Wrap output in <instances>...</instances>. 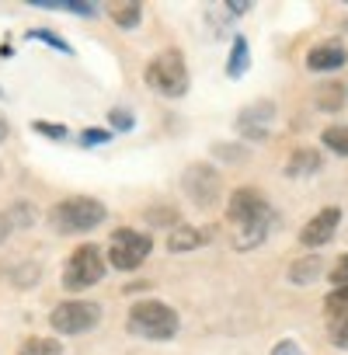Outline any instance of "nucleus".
I'll return each instance as SVG.
<instances>
[{
	"mask_svg": "<svg viewBox=\"0 0 348 355\" xmlns=\"http://www.w3.org/2000/svg\"><path fill=\"white\" fill-rule=\"evenodd\" d=\"M25 35H28V39H39V42H46V46H53V49L67 53V56L73 53V49H70V42H67V39H60L56 32H46V28H32V32H25Z\"/></svg>",
	"mask_w": 348,
	"mask_h": 355,
	"instance_id": "nucleus-20",
	"label": "nucleus"
},
{
	"mask_svg": "<svg viewBox=\"0 0 348 355\" xmlns=\"http://www.w3.org/2000/svg\"><path fill=\"white\" fill-rule=\"evenodd\" d=\"M331 341H334L338 348H348V317H341V320L331 327Z\"/></svg>",
	"mask_w": 348,
	"mask_h": 355,
	"instance_id": "nucleus-26",
	"label": "nucleus"
},
{
	"mask_svg": "<svg viewBox=\"0 0 348 355\" xmlns=\"http://www.w3.org/2000/svg\"><path fill=\"white\" fill-rule=\"evenodd\" d=\"M202 244H206V230H199V227H174V234L167 237V251H174V254L195 251Z\"/></svg>",
	"mask_w": 348,
	"mask_h": 355,
	"instance_id": "nucleus-12",
	"label": "nucleus"
},
{
	"mask_svg": "<svg viewBox=\"0 0 348 355\" xmlns=\"http://www.w3.org/2000/svg\"><path fill=\"white\" fill-rule=\"evenodd\" d=\"M338 227H341V209L338 206H327V209H320L317 216L306 220V227L299 230V244L303 248H324L338 234Z\"/></svg>",
	"mask_w": 348,
	"mask_h": 355,
	"instance_id": "nucleus-9",
	"label": "nucleus"
},
{
	"mask_svg": "<svg viewBox=\"0 0 348 355\" xmlns=\"http://www.w3.org/2000/svg\"><path fill=\"white\" fill-rule=\"evenodd\" d=\"M15 230V220H11V213H0V244L8 241V234Z\"/></svg>",
	"mask_w": 348,
	"mask_h": 355,
	"instance_id": "nucleus-30",
	"label": "nucleus"
},
{
	"mask_svg": "<svg viewBox=\"0 0 348 355\" xmlns=\"http://www.w3.org/2000/svg\"><path fill=\"white\" fill-rule=\"evenodd\" d=\"M247 53H251V49H247V39H244V35H237V39H234V49H230L227 77H234V80H237V77L247 70Z\"/></svg>",
	"mask_w": 348,
	"mask_h": 355,
	"instance_id": "nucleus-16",
	"label": "nucleus"
},
{
	"mask_svg": "<svg viewBox=\"0 0 348 355\" xmlns=\"http://www.w3.org/2000/svg\"><path fill=\"white\" fill-rule=\"evenodd\" d=\"M182 189H185V196H189L199 209H213V206L223 199V178H220V171L209 167V164H192V167H185V174H182Z\"/></svg>",
	"mask_w": 348,
	"mask_h": 355,
	"instance_id": "nucleus-7",
	"label": "nucleus"
},
{
	"mask_svg": "<svg viewBox=\"0 0 348 355\" xmlns=\"http://www.w3.org/2000/svg\"><path fill=\"white\" fill-rule=\"evenodd\" d=\"M320 275H327V272H324V261H320L317 254L299 258V261L289 265V282H296V286H310V282L320 279Z\"/></svg>",
	"mask_w": 348,
	"mask_h": 355,
	"instance_id": "nucleus-14",
	"label": "nucleus"
},
{
	"mask_svg": "<svg viewBox=\"0 0 348 355\" xmlns=\"http://www.w3.org/2000/svg\"><path fill=\"white\" fill-rule=\"evenodd\" d=\"M320 164H324V160H320V153L306 146V150H296V153L289 157L286 174H289V178H306V174H317V171H320Z\"/></svg>",
	"mask_w": 348,
	"mask_h": 355,
	"instance_id": "nucleus-13",
	"label": "nucleus"
},
{
	"mask_svg": "<svg viewBox=\"0 0 348 355\" xmlns=\"http://www.w3.org/2000/svg\"><path fill=\"white\" fill-rule=\"evenodd\" d=\"M324 313L327 317H348V286H338V289H331V296L324 300Z\"/></svg>",
	"mask_w": 348,
	"mask_h": 355,
	"instance_id": "nucleus-19",
	"label": "nucleus"
},
{
	"mask_svg": "<svg viewBox=\"0 0 348 355\" xmlns=\"http://www.w3.org/2000/svg\"><path fill=\"white\" fill-rule=\"evenodd\" d=\"M105 216H108L105 202H98L91 196H70V199L53 206L49 223H53L56 234H87V230L101 227Z\"/></svg>",
	"mask_w": 348,
	"mask_h": 355,
	"instance_id": "nucleus-3",
	"label": "nucleus"
},
{
	"mask_svg": "<svg viewBox=\"0 0 348 355\" xmlns=\"http://www.w3.org/2000/svg\"><path fill=\"white\" fill-rule=\"evenodd\" d=\"M272 206L268 199L254 189V185H244L230 196L227 202V220H230V230H234V248L241 251H251L258 244H265L268 230H272Z\"/></svg>",
	"mask_w": 348,
	"mask_h": 355,
	"instance_id": "nucleus-1",
	"label": "nucleus"
},
{
	"mask_svg": "<svg viewBox=\"0 0 348 355\" xmlns=\"http://www.w3.org/2000/svg\"><path fill=\"white\" fill-rule=\"evenodd\" d=\"M272 115H275L272 101H258V105H251V108H244V112L237 115V132L247 136V139H265Z\"/></svg>",
	"mask_w": 348,
	"mask_h": 355,
	"instance_id": "nucleus-10",
	"label": "nucleus"
},
{
	"mask_svg": "<svg viewBox=\"0 0 348 355\" xmlns=\"http://www.w3.org/2000/svg\"><path fill=\"white\" fill-rule=\"evenodd\" d=\"M98 320H101V306L91 300H70L49 313V324L56 334H84V331L98 327Z\"/></svg>",
	"mask_w": 348,
	"mask_h": 355,
	"instance_id": "nucleus-8",
	"label": "nucleus"
},
{
	"mask_svg": "<svg viewBox=\"0 0 348 355\" xmlns=\"http://www.w3.org/2000/svg\"><path fill=\"white\" fill-rule=\"evenodd\" d=\"M272 355H303V348H299L293 338H286V341H279V345L272 348Z\"/></svg>",
	"mask_w": 348,
	"mask_h": 355,
	"instance_id": "nucleus-28",
	"label": "nucleus"
},
{
	"mask_svg": "<svg viewBox=\"0 0 348 355\" xmlns=\"http://www.w3.org/2000/svg\"><path fill=\"white\" fill-rule=\"evenodd\" d=\"M35 132H42V136H49V139H67V125H60V122H46V119L35 122Z\"/></svg>",
	"mask_w": 348,
	"mask_h": 355,
	"instance_id": "nucleus-22",
	"label": "nucleus"
},
{
	"mask_svg": "<svg viewBox=\"0 0 348 355\" xmlns=\"http://www.w3.org/2000/svg\"><path fill=\"white\" fill-rule=\"evenodd\" d=\"M150 251H153V241H150L146 234L132 230V227H119V230L112 234V241H108V261H112V268H119V272L139 268V265L150 258Z\"/></svg>",
	"mask_w": 348,
	"mask_h": 355,
	"instance_id": "nucleus-6",
	"label": "nucleus"
},
{
	"mask_svg": "<svg viewBox=\"0 0 348 355\" xmlns=\"http://www.w3.org/2000/svg\"><path fill=\"white\" fill-rule=\"evenodd\" d=\"M227 11H230V15H247L251 4H244V0H234V4H227Z\"/></svg>",
	"mask_w": 348,
	"mask_h": 355,
	"instance_id": "nucleus-31",
	"label": "nucleus"
},
{
	"mask_svg": "<svg viewBox=\"0 0 348 355\" xmlns=\"http://www.w3.org/2000/svg\"><path fill=\"white\" fill-rule=\"evenodd\" d=\"M18 355H63V345L56 338H28L21 341Z\"/></svg>",
	"mask_w": 348,
	"mask_h": 355,
	"instance_id": "nucleus-18",
	"label": "nucleus"
},
{
	"mask_svg": "<svg viewBox=\"0 0 348 355\" xmlns=\"http://www.w3.org/2000/svg\"><path fill=\"white\" fill-rule=\"evenodd\" d=\"M108 122H112L115 129H122V132L132 129V115H129V112H108Z\"/></svg>",
	"mask_w": 348,
	"mask_h": 355,
	"instance_id": "nucleus-27",
	"label": "nucleus"
},
{
	"mask_svg": "<svg viewBox=\"0 0 348 355\" xmlns=\"http://www.w3.org/2000/svg\"><path fill=\"white\" fill-rule=\"evenodd\" d=\"M143 80H146V87L157 91L160 98H182V94L189 91V67H185L182 49H160V53L146 63Z\"/></svg>",
	"mask_w": 348,
	"mask_h": 355,
	"instance_id": "nucleus-4",
	"label": "nucleus"
},
{
	"mask_svg": "<svg viewBox=\"0 0 348 355\" xmlns=\"http://www.w3.org/2000/svg\"><path fill=\"white\" fill-rule=\"evenodd\" d=\"M105 279V258L94 244H80L73 248V254L63 265V289L70 293H84L91 286H98Z\"/></svg>",
	"mask_w": 348,
	"mask_h": 355,
	"instance_id": "nucleus-5",
	"label": "nucleus"
},
{
	"mask_svg": "<svg viewBox=\"0 0 348 355\" xmlns=\"http://www.w3.org/2000/svg\"><path fill=\"white\" fill-rule=\"evenodd\" d=\"M320 108L338 112V108H341V91H338V87H324V91H320Z\"/></svg>",
	"mask_w": 348,
	"mask_h": 355,
	"instance_id": "nucleus-25",
	"label": "nucleus"
},
{
	"mask_svg": "<svg viewBox=\"0 0 348 355\" xmlns=\"http://www.w3.org/2000/svg\"><path fill=\"white\" fill-rule=\"evenodd\" d=\"M150 223H178V213H174V209H157V213H150Z\"/></svg>",
	"mask_w": 348,
	"mask_h": 355,
	"instance_id": "nucleus-29",
	"label": "nucleus"
},
{
	"mask_svg": "<svg viewBox=\"0 0 348 355\" xmlns=\"http://www.w3.org/2000/svg\"><path fill=\"white\" fill-rule=\"evenodd\" d=\"M178 310L160 303V300H136L129 306V317H125V327L129 334L136 338H150V341H167L178 334Z\"/></svg>",
	"mask_w": 348,
	"mask_h": 355,
	"instance_id": "nucleus-2",
	"label": "nucleus"
},
{
	"mask_svg": "<svg viewBox=\"0 0 348 355\" xmlns=\"http://www.w3.org/2000/svg\"><path fill=\"white\" fill-rule=\"evenodd\" d=\"M213 153H216V157H230L234 164H241V160L247 157V150H244V146H234V143H216Z\"/></svg>",
	"mask_w": 348,
	"mask_h": 355,
	"instance_id": "nucleus-24",
	"label": "nucleus"
},
{
	"mask_svg": "<svg viewBox=\"0 0 348 355\" xmlns=\"http://www.w3.org/2000/svg\"><path fill=\"white\" fill-rule=\"evenodd\" d=\"M4 136H8V122H4V119H0V139H4Z\"/></svg>",
	"mask_w": 348,
	"mask_h": 355,
	"instance_id": "nucleus-32",
	"label": "nucleus"
},
{
	"mask_svg": "<svg viewBox=\"0 0 348 355\" xmlns=\"http://www.w3.org/2000/svg\"><path fill=\"white\" fill-rule=\"evenodd\" d=\"M80 143L84 146H101V143H112V132L108 129H84L80 132Z\"/></svg>",
	"mask_w": 348,
	"mask_h": 355,
	"instance_id": "nucleus-23",
	"label": "nucleus"
},
{
	"mask_svg": "<svg viewBox=\"0 0 348 355\" xmlns=\"http://www.w3.org/2000/svg\"><path fill=\"white\" fill-rule=\"evenodd\" d=\"M327 279L334 282V289H338V286H348V254H341V258H338V261L331 265Z\"/></svg>",
	"mask_w": 348,
	"mask_h": 355,
	"instance_id": "nucleus-21",
	"label": "nucleus"
},
{
	"mask_svg": "<svg viewBox=\"0 0 348 355\" xmlns=\"http://www.w3.org/2000/svg\"><path fill=\"white\" fill-rule=\"evenodd\" d=\"M108 15H112V21H115L119 28H125V32L143 21V8L136 4V0H119V4L108 8Z\"/></svg>",
	"mask_w": 348,
	"mask_h": 355,
	"instance_id": "nucleus-15",
	"label": "nucleus"
},
{
	"mask_svg": "<svg viewBox=\"0 0 348 355\" xmlns=\"http://www.w3.org/2000/svg\"><path fill=\"white\" fill-rule=\"evenodd\" d=\"M345 60H348V53H345L341 42H317V46L306 53V67H310L313 73H331V70L345 67Z\"/></svg>",
	"mask_w": 348,
	"mask_h": 355,
	"instance_id": "nucleus-11",
	"label": "nucleus"
},
{
	"mask_svg": "<svg viewBox=\"0 0 348 355\" xmlns=\"http://www.w3.org/2000/svg\"><path fill=\"white\" fill-rule=\"evenodd\" d=\"M320 143L327 150H334L338 157H348V125H327L320 132Z\"/></svg>",
	"mask_w": 348,
	"mask_h": 355,
	"instance_id": "nucleus-17",
	"label": "nucleus"
}]
</instances>
